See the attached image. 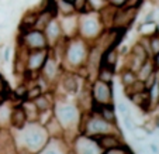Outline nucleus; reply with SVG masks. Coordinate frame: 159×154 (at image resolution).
Wrapping results in <instances>:
<instances>
[{"instance_id": "c9c22d12", "label": "nucleus", "mask_w": 159, "mask_h": 154, "mask_svg": "<svg viewBox=\"0 0 159 154\" xmlns=\"http://www.w3.org/2000/svg\"><path fill=\"white\" fill-rule=\"evenodd\" d=\"M3 52V58H4V62H9L10 61V58H11V48H10L9 46L4 48V51H2Z\"/></svg>"}, {"instance_id": "7ed1b4c3", "label": "nucleus", "mask_w": 159, "mask_h": 154, "mask_svg": "<svg viewBox=\"0 0 159 154\" xmlns=\"http://www.w3.org/2000/svg\"><path fill=\"white\" fill-rule=\"evenodd\" d=\"M106 30L104 23L102 20L100 12H84L79 13V27H78V34L83 40L92 42Z\"/></svg>"}, {"instance_id": "423d86ee", "label": "nucleus", "mask_w": 159, "mask_h": 154, "mask_svg": "<svg viewBox=\"0 0 159 154\" xmlns=\"http://www.w3.org/2000/svg\"><path fill=\"white\" fill-rule=\"evenodd\" d=\"M90 94L94 103L99 105H111L114 102V88L113 84H107L100 79H94L90 85Z\"/></svg>"}, {"instance_id": "c756f323", "label": "nucleus", "mask_w": 159, "mask_h": 154, "mask_svg": "<svg viewBox=\"0 0 159 154\" xmlns=\"http://www.w3.org/2000/svg\"><path fill=\"white\" fill-rule=\"evenodd\" d=\"M103 154H134L129 147L127 144L121 146V147H116V148H110V150L103 151Z\"/></svg>"}, {"instance_id": "c85d7f7f", "label": "nucleus", "mask_w": 159, "mask_h": 154, "mask_svg": "<svg viewBox=\"0 0 159 154\" xmlns=\"http://www.w3.org/2000/svg\"><path fill=\"white\" fill-rule=\"evenodd\" d=\"M107 6V0H87V9L93 12H102Z\"/></svg>"}, {"instance_id": "b1692460", "label": "nucleus", "mask_w": 159, "mask_h": 154, "mask_svg": "<svg viewBox=\"0 0 159 154\" xmlns=\"http://www.w3.org/2000/svg\"><path fill=\"white\" fill-rule=\"evenodd\" d=\"M114 76H116V70L106 68V67H99L96 79H100V81L107 82V84H113V81H114Z\"/></svg>"}, {"instance_id": "2f4dec72", "label": "nucleus", "mask_w": 159, "mask_h": 154, "mask_svg": "<svg viewBox=\"0 0 159 154\" xmlns=\"http://www.w3.org/2000/svg\"><path fill=\"white\" fill-rule=\"evenodd\" d=\"M145 88H147V91H149L151 88H153V85L158 82V70H155L147 79H145Z\"/></svg>"}, {"instance_id": "cd10ccee", "label": "nucleus", "mask_w": 159, "mask_h": 154, "mask_svg": "<svg viewBox=\"0 0 159 154\" xmlns=\"http://www.w3.org/2000/svg\"><path fill=\"white\" fill-rule=\"evenodd\" d=\"M148 44H149V55L152 58L159 52V31L148 37Z\"/></svg>"}, {"instance_id": "a878e982", "label": "nucleus", "mask_w": 159, "mask_h": 154, "mask_svg": "<svg viewBox=\"0 0 159 154\" xmlns=\"http://www.w3.org/2000/svg\"><path fill=\"white\" fill-rule=\"evenodd\" d=\"M147 91V88H145V82L141 81V79H137L135 82H132L129 86L124 88V94H125V96H131V95L134 94H139V92H144Z\"/></svg>"}, {"instance_id": "4be33fe9", "label": "nucleus", "mask_w": 159, "mask_h": 154, "mask_svg": "<svg viewBox=\"0 0 159 154\" xmlns=\"http://www.w3.org/2000/svg\"><path fill=\"white\" fill-rule=\"evenodd\" d=\"M54 17L55 16L52 14L49 10L38 9V13H37V20H35V28H38V30H44L45 26L48 24Z\"/></svg>"}, {"instance_id": "f03ea898", "label": "nucleus", "mask_w": 159, "mask_h": 154, "mask_svg": "<svg viewBox=\"0 0 159 154\" xmlns=\"http://www.w3.org/2000/svg\"><path fill=\"white\" fill-rule=\"evenodd\" d=\"M21 130H23L25 150L33 154H38L49 140L47 129L39 122H27V124Z\"/></svg>"}, {"instance_id": "1a4fd4ad", "label": "nucleus", "mask_w": 159, "mask_h": 154, "mask_svg": "<svg viewBox=\"0 0 159 154\" xmlns=\"http://www.w3.org/2000/svg\"><path fill=\"white\" fill-rule=\"evenodd\" d=\"M137 14H138V10L135 9H125V7L116 9L114 14H113V20H111V27L128 30L134 24Z\"/></svg>"}, {"instance_id": "0eeeda50", "label": "nucleus", "mask_w": 159, "mask_h": 154, "mask_svg": "<svg viewBox=\"0 0 159 154\" xmlns=\"http://www.w3.org/2000/svg\"><path fill=\"white\" fill-rule=\"evenodd\" d=\"M63 71V67H62V62L49 51L48 57L45 60L44 65L42 68L39 70V76H41L44 81H47L48 85H52V84H58L59 81V76Z\"/></svg>"}, {"instance_id": "a211bd4d", "label": "nucleus", "mask_w": 159, "mask_h": 154, "mask_svg": "<svg viewBox=\"0 0 159 154\" xmlns=\"http://www.w3.org/2000/svg\"><path fill=\"white\" fill-rule=\"evenodd\" d=\"M31 102H33L34 106L37 108L38 113L48 112V110H52V108H54V96H52L51 92H48V94H41L39 96H37L35 99L31 100Z\"/></svg>"}, {"instance_id": "79ce46f5", "label": "nucleus", "mask_w": 159, "mask_h": 154, "mask_svg": "<svg viewBox=\"0 0 159 154\" xmlns=\"http://www.w3.org/2000/svg\"><path fill=\"white\" fill-rule=\"evenodd\" d=\"M17 154H33V153H30V151L25 150V151H21V153H17Z\"/></svg>"}, {"instance_id": "c03bdc74", "label": "nucleus", "mask_w": 159, "mask_h": 154, "mask_svg": "<svg viewBox=\"0 0 159 154\" xmlns=\"http://www.w3.org/2000/svg\"><path fill=\"white\" fill-rule=\"evenodd\" d=\"M68 154H75V153H73V151H72V150H69V153H68Z\"/></svg>"}, {"instance_id": "ea45409f", "label": "nucleus", "mask_w": 159, "mask_h": 154, "mask_svg": "<svg viewBox=\"0 0 159 154\" xmlns=\"http://www.w3.org/2000/svg\"><path fill=\"white\" fill-rule=\"evenodd\" d=\"M149 148L153 151V153H156V154L159 153V150H158V147L155 146V143H151V144H149Z\"/></svg>"}, {"instance_id": "aec40b11", "label": "nucleus", "mask_w": 159, "mask_h": 154, "mask_svg": "<svg viewBox=\"0 0 159 154\" xmlns=\"http://www.w3.org/2000/svg\"><path fill=\"white\" fill-rule=\"evenodd\" d=\"M37 13H38V9H31V10H27L23 14V17L20 20V24H18V33H24V31L35 27Z\"/></svg>"}, {"instance_id": "20e7f679", "label": "nucleus", "mask_w": 159, "mask_h": 154, "mask_svg": "<svg viewBox=\"0 0 159 154\" xmlns=\"http://www.w3.org/2000/svg\"><path fill=\"white\" fill-rule=\"evenodd\" d=\"M54 116L58 119L61 124H62L63 130L72 129V127H78L79 119H80V109L78 106L72 105L69 102H65L62 98H59V100L54 102Z\"/></svg>"}, {"instance_id": "f704fd0d", "label": "nucleus", "mask_w": 159, "mask_h": 154, "mask_svg": "<svg viewBox=\"0 0 159 154\" xmlns=\"http://www.w3.org/2000/svg\"><path fill=\"white\" fill-rule=\"evenodd\" d=\"M127 3V0H107V4L114 9H121L124 7V4Z\"/></svg>"}, {"instance_id": "f3484780", "label": "nucleus", "mask_w": 159, "mask_h": 154, "mask_svg": "<svg viewBox=\"0 0 159 154\" xmlns=\"http://www.w3.org/2000/svg\"><path fill=\"white\" fill-rule=\"evenodd\" d=\"M118 57H120V51L116 47H110V48L104 50L102 54V60H100V67L116 70V65L118 62Z\"/></svg>"}, {"instance_id": "6ab92c4d", "label": "nucleus", "mask_w": 159, "mask_h": 154, "mask_svg": "<svg viewBox=\"0 0 159 154\" xmlns=\"http://www.w3.org/2000/svg\"><path fill=\"white\" fill-rule=\"evenodd\" d=\"M128 99L131 100L135 106H138L142 112H149V110H151L152 100H151L149 92H148V91L139 92V94H134V95H131V96H128Z\"/></svg>"}, {"instance_id": "bb28decb", "label": "nucleus", "mask_w": 159, "mask_h": 154, "mask_svg": "<svg viewBox=\"0 0 159 154\" xmlns=\"http://www.w3.org/2000/svg\"><path fill=\"white\" fill-rule=\"evenodd\" d=\"M55 2H57V9H58V14L59 16H68V14L76 13L73 3H69L66 0H55Z\"/></svg>"}, {"instance_id": "ddd939ff", "label": "nucleus", "mask_w": 159, "mask_h": 154, "mask_svg": "<svg viewBox=\"0 0 159 154\" xmlns=\"http://www.w3.org/2000/svg\"><path fill=\"white\" fill-rule=\"evenodd\" d=\"M44 34L47 37V41L49 44V48L54 46H57L58 42H61L65 37H63V33H62V28H61V24H59V18L58 17H54L48 24L45 26L44 28Z\"/></svg>"}, {"instance_id": "9b49d317", "label": "nucleus", "mask_w": 159, "mask_h": 154, "mask_svg": "<svg viewBox=\"0 0 159 154\" xmlns=\"http://www.w3.org/2000/svg\"><path fill=\"white\" fill-rule=\"evenodd\" d=\"M59 18V24L62 28V33L65 38H73L78 37V27H79V14L73 13V14L68 16H58Z\"/></svg>"}, {"instance_id": "dca6fc26", "label": "nucleus", "mask_w": 159, "mask_h": 154, "mask_svg": "<svg viewBox=\"0 0 159 154\" xmlns=\"http://www.w3.org/2000/svg\"><path fill=\"white\" fill-rule=\"evenodd\" d=\"M27 113H25L24 108L21 103H16L13 105L11 113H10V120H9V127L14 130H21L27 124Z\"/></svg>"}, {"instance_id": "7c9ffc66", "label": "nucleus", "mask_w": 159, "mask_h": 154, "mask_svg": "<svg viewBox=\"0 0 159 154\" xmlns=\"http://www.w3.org/2000/svg\"><path fill=\"white\" fill-rule=\"evenodd\" d=\"M73 7H75V12L78 13H84V12H90L87 9V0H75L73 2Z\"/></svg>"}, {"instance_id": "6e6552de", "label": "nucleus", "mask_w": 159, "mask_h": 154, "mask_svg": "<svg viewBox=\"0 0 159 154\" xmlns=\"http://www.w3.org/2000/svg\"><path fill=\"white\" fill-rule=\"evenodd\" d=\"M72 151L75 154H103V150L99 147L93 137L79 133L72 142Z\"/></svg>"}, {"instance_id": "412c9836", "label": "nucleus", "mask_w": 159, "mask_h": 154, "mask_svg": "<svg viewBox=\"0 0 159 154\" xmlns=\"http://www.w3.org/2000/svg\"><path fill=\"white\" fill-rule=\"evenodd\" d=\"M63 139H49L48 143L45 144V147L39 151L38 154H68V153H63L62 151V143Z\"/></svg>"}, {"instance_id": "f257e3e1", "label": "nucleus", "mask_w": 159, "mask_h": 154, "mask_svg": "<svg viewBox=\"0 0 159 154\" xmlns=\"http://www.w3.org/2000/svg\"><path fill=\"white\" fill-rule=\"evenodd\" d=\"M90 42L83 40L82 37L66 38L65 48L62 55V67L63 70L76 71L79 67L86 64L87 52H89Z\"/></svg>"}, {"instance_id": "58836bf2", "label": "nucleus", "mask_w": 159, "mask_h": 154, "mask_svg": "<svg viewBox=\"0 0 159 154\" xmlns=\"http://www.w3.org/2000/svg\"><path fill=\"white\" fill-rule=\"evenodd\" d=\"M152 61H153V64H155V68H156V70H159V52L156 55H153Z\"/></svg>"}, {"instance_id": "f8f14e48", "label": "nucleus", "mask_w": 159, "mask_h": 154, "mask_svg": "<svg viewBox=\"0 0 159 154\" xmlns=\"http://www.w3.org/2000/svg\"><path fill=\"white\" fill-rule=\"evenodd\" d=\"M51 48L45 50H31L28 51L27 55V71L30 72H39V70L42 68L45 60L48 57Z\"/></svg>"}, {"instance_id": "393cba45", "label": "nucleus", "mask_w": 159, "mask_h": 154, "mask_svg": "<svg viewBox=\"0 0 159 154\" xmlns=\"http://www.w3.org/2000/svg\"><path fill=\"white\" fill-rule=\"evenodd\" d=\"M120 79H121V84H123V86L127 88V86H129L132 82L137 81L138 78H137V72L128 70V68H121V71H120Z\"/></svg>"}, {"instance_id": "2eb2a0df", "label": "nucleus", "mask_w": 159, "mask_h": 154, "mask_svg": "<svg viewBox=\"0 0 159 154\" xmlns=\"http://www.w3.org/2000/svg\"><path fill=\"white\" fill-rule=\"evenodd\" d=\"M96 140V143L99 144V147L103 151L110 150V148H116V147H121L125 143L123 142L121 134H116V133H106V134H100V136H94L93 137Z\"/></svg>"}, {"instance_id": "473e14b6", "label": "nucleus", "mask_w": 159, "mask_h": 154, "mask_svg": "<svg viewBox=\"0 0 159 154\" xmlns=\"http://www.w3.org/2000/svg\"><path fill=\"white\" fill-rule=\"evenodd\" d=\"M0 94H4L9 96L10 99V95H11V89H10L9 84L6 82V79H4V76L0 74Z\"/></svg>"}, {"instance_id": "72a5a7b5", "label": "nucleus", "mask_w": 159, "mask_h": 154, "mask_svg": "<svg viewBox=\"0 0 159 154\" xmlns=\"http://www.w3.org/2000/svg\"><path fill=\"white\" fill-rule=\"evenodd\" d=\"M118 110L123 113V116H131L129 108L127 106V103L124 102V100H120V102H118Z\"/></svg>"}, {"instance_id": "a19ab883", "label": "nucleus", "mask_w": 159, "mask_h": 154, "mask_svg": "<svg viewBox=\"0 0 159 154\" xmlns=\"http://www.w3.org/2000/svg\"><path fill=\"white\" fill-rule=\"evenodd\" d=\"M7 99H9V96H7V95L0 94V106H2V103H3L4 100H7Z\"/></svg>"}, {"instance_id": "5701e85b", "label": "nucleus", "mask_w": 159, "mask_h": 154, "mask_svg": "<svg viewBox=\"0 0 159 154\" xmlns=\"http://www.w3.org/2000/svg\"><path fill=\"white\" fill-rule=\"evenodd\" d=\"M155 70L156 68H155V64H153L152 58H148L141 67H139V70L137 71V78L141 79V81H145V79H147Z\"/></svg>"}, {"instance_id": "4468645a", "label": "nucleus", "mask_w": 159, "mask_h": 154, "mask_svg": "<svg viewBox=\"0 0 159 154\" xmlns=\"http://www.w3.org/2000/svg\"><path fill=\"white\" fill-rule=\"evenodd\" d=\"M16 139L9 127H0V154H17Z\"/></svg>"}, {"instance_id": "e433bc0d", "label": "nucleus", "mask_w": 159, "mask_h": 154, "mask_svg": "<svg viewBox=\"0 0 159 154\" xmlns=\"http://www.w3.org/2000/svg\"><path fill=\"white\" fill-rule=\"evenodd\" d=\"M153 20H155V10L151 9L149 12L144 16V20H142V21H153Z\"/></svg>"}, {"instance_id": "39448f33", "label": "nucleus", "mask_w": 159, "mask_h": 154, "mask_svg": "<svg viewBox=\"0 0 159 154\" xmlns=\"http://www.w3.org/2000/svg\"><path fill=\"white\" fill-rule=\"evenodd\" d=\"M17 44L25 47L27 50H45L49 48V44L47 41V37L44 34V30L38 28H30L24 33L17 34Z\"/></svg>"}, {"instance_id": "37998d69", "label": "nucleus", "mask_w": 159, "mask_h": 154, "mask_svg": "<svg viewBox=\"0 0 159 154\" xmlns=\"http://www.w3.org/2000/svg\"><path fill=\"white\" fill-rule=\"evenodd\" d=\"M66 2H69V3H73V2H75V0H66Z\"/></svg>"}, {"instance_id": "9d476101", "label": "nucleus", "mask_w": 159, "mask_h": 154, "mask_svg": "<svg viewBox=\"0 0 159 154\" xmlns=\"http://www.w3.org/2000/svg\"><path fill=\"white\" fill-rule=\"evenodd\" d=\"M58 84L61 85V88L66 95H75L79 91V75L73 71L63 70Z\"/></svg>"}, {"instance_id": "4c0bfd02", "label": "nucleus", "mask_w": 159, "mask_h": 154, "mask_svg": "<svg viewBox=\"0 0 159 154\" xmlns=\"http://www.w3.org/2000/svg\"><path fill=\"white\" fill-rule=\"evenodd\" d=\"M151 122H152V124L155 126V129H159V113H156Z\"/></svg>"}]
</instances>
